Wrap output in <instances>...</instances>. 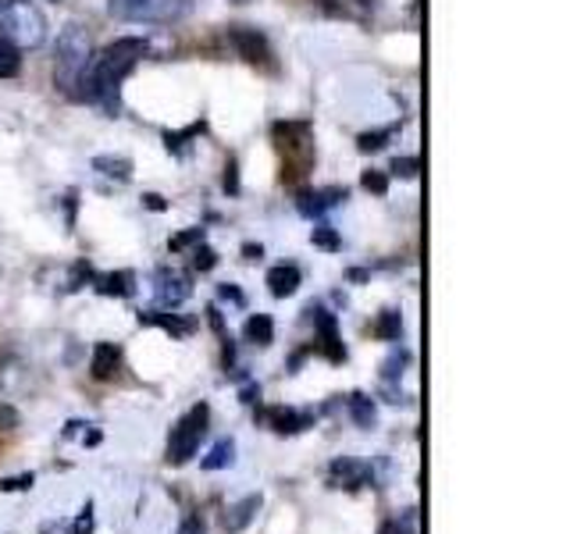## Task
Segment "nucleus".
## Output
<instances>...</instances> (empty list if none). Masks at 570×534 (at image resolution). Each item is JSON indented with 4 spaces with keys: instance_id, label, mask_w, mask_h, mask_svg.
<instances>
[{
    "instance_id": "obj_1",
    "label": "nucleus",
    "mask_w": 570,
    "mask_h": 534,
    "mask_svg": "<svg viewBox=\"0 0 570 534\" xmlns=\"http://www.w3.org/2000/svg\"><path fill=\"white\" fill-rule=\"evenodd\" d=\"M150 53V43L139 40V36H121V40L107 43L100 53H94L89 61L82 86H79V100L100 103L107 111H118V93L121 82L132 76V68Z\"/></svg>"
},
{
    "instance_id": "obj_2",
    "label": "nucleus",
    "mask_w": 570,
    "mask_h": 534,
    "mask_svg": "<svg viewBox=\"0 0 570 534\" xmlns=\"http://www.w3.org/2000/svg\"><path fill=\"white\" fill-rule=\"evenodd\" d=\"M89 61H94V36L82 22H65V29L58 32V68H53V82L61 86V93L79 100Z\"/></svg>"
},
{
    "instance_id": "obj_3",
    "label": "nucleus",
    "mask_w": 570,
    "mask_h": 534,
    "mask_svg": "<svg viewBox=\"0 0 570 534\" xmlns=\"http://www.w3.org/2000/svg\"><path fill=\"white\" fill-rule=\"evenodd\" d=\"M47 14L32 0H0V36L14 47H43L47 43Z\"/></svg>"
},
{
    "instance_id": "obj_4",
    "label": "nucleus",
    "mask_w": 570,
    "mask_h": 534,
    "mask_svg": "<svg viewBox=\"0 0 570 534\" xmlns=\"http://www.w3.org/2000/svg\"><path fill=\"white\" fill-rule=\"evenodd\" d=\"M207 427H210V406L207 403L189 406L186 414L175 421L171 435H168V456H165L171 467H183V463H189L196 453H200V442L207 438Z\"/></svg>"
},
{
    "instance_id": "obj_5",
    "label": "nucleus",
    "mask_w": 570,
    "mask_h": 534,
    "mask_svg": "<svg viewBox=\"0 0 570 534\" xmlns=\"http://www.w3.org/2000/svg\"><path fill=\"white\" fill-rule=\"evenodd\" d=\"M118 22H136V26H160L175 22L189 11V0H107Z\"/></svg>"
},
{
    "instance_id": "obj_6",
    "label": "nucleus",
    "mask_w": 570,
    "mask_h": 534,
    "mask_svg": "<svg viewBox=\"0 0 570 534\" xmlns=\"http://www.w3.org/2000/svg\"><path fill=\"white\" fill-rule=\"evenodd\" d=\"M154 296L160 307H183V303L193 296V285H189V275L175 271V267H160L154 275Z\"/></svg>"
},
{
    "instance_id": "obj_7",
    "label": "nucleus",
    "mask_w": 570,
    "mask_h": 534,
    "mask_svg": "<svg viewBox=\"0 0 570 534\" xmlns=\"http://www.w3.org/2000/svg\"><path fill=\"white\" fill-rule=\"evenodd\" d=\"M228 40H232V47L239 50V58L249 61V65H272V58H275L272 43L264 40V32L249 29V26H232Z\"/></svg>"
},
{
    "instance_id": "obj_8",
    "label": "nucleus",
    "mask_w": 570,
    "mask_h": 534,
    "mask_svg": "<svg viewBox=\"0 0 570 534\" xmlns=\"http://www.w3.org/2000/svg\"><path fill=\"white\" fill-rule=\"evenodd\" d=\"M374 474L364 459H353V456H338L332 459V467H328V485L332 488H346V492H356V488H364L371 485Z\"/></svg>"
},
{
    "instance_id": "obj_9",
    "label": "nucleus",
    "mask_w": 570,
    "mask_h": 534,
    "mask_svg": "<svg viewBox=\"0 0 570 534\" xmlns=\"http://www.w3.org/2000/svg\"><path fill=\"white\" fill-rule=\"evenodd\" d=\"M261 417L267 421V427H272L275 435H296L303 427L314 424L311 409H293V406H272V409H264Z\"/></svg>"
},
{
    "instance_id": "obj_10",
    "label": "nucleus",
    "mask_w": 570,
    "mask_h": 534,
    "mask_svg": "<svg viewBox=\"0 0 570 534\" xmlns=\"http://www.w3.org/2000/svg\"><path fill=\"white\" fill-rule=\"evenodd\" d=\"M307 314H314V325H317V349L328 356L332 364H343L346 360V349L338 343V332H335V317L321 307H311Z\"/></svg>"
},
{
    "instance_id": "obj_11",
    "label": "nucleus",
    "mask_w": 570,
    "mask_h": 534,
    "mask_svg": "<svg viewBox=\"0 0 570 534\" xmlns=\"http://www.w3.org/2000/svg\"><path fill=\"white\" fill-rule=\"evenodd\" d=\"M261 506H264V495H261V492L239 498V503L225 513V534H243L249 524H254V516H257Z\"/></svg>"
},
{
    "instance_id": "obj_12",
    "label": "nucleus",
    "mask_w": 570,
    "mask_h": 534,
    "mask_svg": "<svg viewBox=\"0 0 570 534\" xmlns=\"http://www.w3.org/2000/svg\"><path fill=\"white\" fill-rule=\"evenodd\" d=\"M267 289H272V296H278V299L293 296L299 289V267L296 264H275L272 271H267Z\"/></svg>"
},
{
    "instance_id": "obj_13",
    "label": "nucleus",
    "mask_w": 570,
    "mask_h": 534,
    "mask_svg": "<svg viewBox=\"0 0 570 534\" xmlns=\"http://www.w3.org/2000/svg\"><path fill=\"white\" fill-rule=\"evenodd\" d=\"M346 409L353 424L361 427V432H371L374 424H379V406H374L371 396H364V392H353V396H346Z\"/></svg>"
},
{
    "instance_id": "obj_14",
    "label": "nucleus",
    "mask_w": 570,
    "mask_h": 534,
    "mask_svg": "<svg viewBox=\"0 0 570 534\" xmlns=\"http://www.w3.org/2000/svg\"><path fill=\"white\" fill-rule=\"evenodd\" d=\"M346 200V189H317V192H303L299 200H296V207L303 210V214H325L328 207H335V204H343Z\"/></svg>"
},
{
    "instance_id": "obj_15",
    "label": "nucleus",
    "mask_w": 570,
    "mask_h": 534,
    "mask_svg": "<svg viewBox=\"0 0 570 534\" xmlns=\"http://www.w3.org/2000/svg\"><path fill=\"white\" fill-rule=\"evenodd\" d=\"M118 360H121V349L115 343H97L94 346V360H89V370H94L97 382H107L115 374Z\"/></svg>"
},
{
    "instance_id": "obj_16",
    "label": "nucleus",
    "mask_w": 570,
    "mask_h": 534,
    "mask_svg": "<svg viewBox=\"0 0 570 534\" xmlns=\"http://www.w3.org/2000/svg\"><path fill=\"white\" fill-rule=\"evenodd\" d=\"M243 338L249 346H272L275 343V320L267 317V314H254V317H246V325H243Z\"/></svg>"
},
{
    "instance_id": "obj_17",
    "label": "nucleus",
    "mask_w": 570,
    "mask_h": 534,
    "mask_svg": "<svg viewBox=\"0 0 570 534\" xmlns=\"http://www.w3.org/2000/svg\"><path fill=\"white\" fill-rule=\"evenodd\" d=\"M139 325H157V328H165L175 338H186L193 332V325H186V320H178L175 314H160V310H142Z\"/></svg>"
},
{
    "instance_id": "obj_18",
    "label": "nucleus",
    "mask_w": 570,
    "mask_h": 534,
    "mask_svg": "<svg viewBox=\"0 0 570 534\" xmlns=\"http://www.w3.org/2000/svg\"><path fill=\"white\" fill-rule=\"evenodd\" d=\"M94 171L115 178V182H129V178H132V160L129 157H94Z\"/></svg>"
},
{
    "instance_id": "obj_19",
    "label": "nucleus",
    "mask_w": 570,
    "mask_h": 534,
    "mask_svg": "<svg viewBox=\"0 0 570 534\" xmlns=\"http://www.w3.org/2000/svg\"><path fill=\"white\" fill-rule=\"evenodd\" d=\"M232 463H236V442H232V438H222V442L214 445V449L200 459V467H204V471H225V467H232Z\"/></svg>"
},
{
    "instance_id": "obj_20",
    "label": "nucleus",
    "mask_w": 570,
    "mask_h": 534,
    "mask_svg": "<svg viewBox=\"0 0 570 534\" xmlns=\"http://www.w3.org/2000/svg\"><path fill=\"white\" fill-rule=\"evenodd\" d=\"M136 289V275L132 271H118V275H104L97 281V293L100 296H132Z\"/></svg>"
},
{
    "instance_id": "obj_21",
    "label": "nucleus",
    "mask_w": 570,
    "mask_h": 534,
    "mask_svg": "<svg viewBox=\"0 0 570 534\" xmlns=\"http://www.w3.org/2000/svg\"><path fill=\"white\" fill-rule=\"evenodd\" d=\"M18 71H22V53H18L11 40L0 36V79H14Z\"/></svg>"
},
{
    "instance_id": "obj_22",
    "label": "nucleus",
    "mask_w": 570,
    "mask_h": 534,
    "mask_svg": "<svg viewBox=\"0 0 570 534\" xmlns=\"http://www.w3.org/2000/svg\"><path fill=\"white\" fill-rule=\"evenodd\" d=\"M374 335L385 338V343H396V338L403 335V317L396 310H385L379 317V325H374Z\"/></svg>"
},
{
    "instance_id": "obj_23",
    "label": "nucleus",
    "mask_w": 570,
    "mask_h": 534,
    "mask_svg": "<svg viewBox=\"0 0 570 534\" xmlns=\"http://www.w3.org/2000/svg\"><path fill=\"white\" fill-rule=\"evenodd\" d=\"M389 534H421V516H417V510L414 506L403 510L396 521H392Z\"/></svg>"
},
{
    "instance_id": "obj_24",
    "label": "nucleus",
    "mask_w": 570,
    "mask_h": 534,
    "mask_svg": "<svg viewBox=\"0 0 570 534\" xmlns=\"http://www.w3.org/2000/svg\"><path fill=\"white\" fill-rule=\"evenodd\" d=\"M200 132H204V121H196V125H189L186 132H165V142H168V150L183 154V150L189 147V139H196Z\"/></svg>"
},
{
    "instance_id": "obj_25",
    "label": "nucleus",
    "mask_w": 570,
    "mask_h": 534,
    "mask_svg": "<svg viewBox=\"0 0 570 534\" xmlns=\"http://www.w3.org/2000/svg\"><path fill=\"white\" fill-rule=\"evenodd\" d=\"M311 239H314V246H321V249H332V254H335L338 246H343V243H338V236H335V228H332V225H317V228L311 231Z\"/></svg>"
},
{
    "instance_id": "obj_26",
    "label": "nucleus",
    "mask_w": 570,
    "mask_h": 534,
    "mask_svg": "<svg viewBox=\"0 0 570 534\" xmlns=\"http://www.w3.org/2000/svg\"><path fill=\"white\" fill-rule=\"evenodd\" d=\"M214 264H218V254H214V249L210 246H196V254H193V267H196V271H210V267Z\"/></svg>"
},
{
    "instance_id": "obj_27",
    "label": "nucleus",
    "mask_w": 570,
    "mask_h": 534,
    "mask_svg": "<svg viewBox=\"0 0 570 534\" xmlns=\"http://www.w3.org/2000/svg\"><path fill=\"white\" fill-rule=\"evenodd\" d=\"M417 171H421V160L417 157H396V160H392V175L417 178Z\"/></svg>"
},
{
    "instance_id": "obj_28",
    "label": "nucleus",
    "mask_w": 570,
    "mask_h": 534,
    "mask_svg": "<svg viewBox=\"0 0 570 534\" xmlns=\"http://www.w3.org/2000/svg\"><path fill=\"white\" fill-rule=\"evenodd\" d=\"M361 186H364L367 192H379V196H385V192H389V178H385L382 171H364Z\"/></svg>"
},
{
    "instance_id": "obj_29",
    "label": "nucleus",
    "mask_w": 570,
    "mask_h": 534,
    "mask_svg": "<svg viewBox=\"0 0 570 534\" xmlns=\"http://www.w3.org/2000/svg\"><path fill=\"white\" fill-rule=\"evenodd\" d=\"M396 132V129H382V132H364L361 136V150L367 154V150H382L385 147V139Z\"/></svg>"
},
{
    "instance_id": "obj_30",
    "label": "nucleus",
    "mask_w": 570,
    "mask_h": 534,
    "mask_svg": "<svg viewBox=\"0 0 570 534\" xmlns=\"http://www.w3.org/2000/svg\"><path fill=\"white\" fill-rule=\"evenodd\" d=\"M71 534H94V503L82 506V513L76 516V527H71Z\"/></svg>"
},
{
    "instance_id": "obj_31",
    "label": "nucleus",
    "mask_w": 570,
    "mask_h": 534,
    "mask_svg": "<svg viewBox=\"0 0 570 534\" xmlns=\"http://www.w3.org/2000/svg\"><path fill=\"white\" fill-rule=\"evenodd\" d=\"M193 243H204V231L200 228H189V231H183V236H175L171 239V254H178V249H186Z\"/></svg>"
},
{
    "instance_id": "obj_32",
    "label": "nucleus",
    "mask_w": 570,
    "mask_h": 534,
    "mask_svg": "<svg viewBox=\"0 0 570 534\" xmlns=\"http://www.w3.org/2000/svg\"><path fill=\"white\" fill-rule=\"evenodd\" d=\"M32 474H18V477H4L0 481V492H22V488H32Z\"/></svg>"
},
{
    "instance_id": "obj_33",
    "label": "nucleus",
    "mask_w": 570,
    "mask_h": 534,
    "mask_svg": "<svg viewBox=\"0 0 570 534\" xmlns=\"http://www.w3.org/2000/svg\"><path fill=\"white\" fill-rule=\"evenodd\" d=\"M218 296H222L225 303H236V307H246V296L236 289V285H228V281H225V285H218Z\"/></svg>"
},
{
    "instance_id": "obj_34",
    "label": "nucleus",
    "mask_w": 570,
    "mask_h": 534,
    "mask_svg": "<svg viewBox=\"0 0 570 534\" xmlns=\"http://www.w3.org/2000/svg\"><path fill=\"white\" fill-rule=\"evenodd\" d=\"M178 534H207V524L204 516H186L183 527H178Z\"/></svg>"
},
{
    "instance_id": "obj_35",
    "label": "nucleus",
    "mask_w": 570,
    "mask_h": 534,
    "mask_svg": "<svg viewBox=\"0 0 570 534\" xmlns=\"http://www.w3.org/2000/svg\"><path fill=\"white\" fill-rule=\"evenodd\" d=\"M18 424V414L11 406H0V432H8V427H14Z\"/></svg>"
},
{
    "instance_id": "obj_36",
    "label": "nucleus",
    "mask_w": 570,
    "mask_h": 534,
    "mask_svg": "<svg viewBox=\"0 0 570 534\" xmlns=\"http://www.w3.org/2000/svg\"><path fill=\"white\" fill-rule=\"evenodd\" d=\"M261 399V385H246L243 388V403H257Z\"/></svg>"
},
{
    "instance_id": "obj_37",
    "label": "nucleus",
    "mask_w": 570,
    "mask_h": 534,
    "mask_svg": "<svg viewBox=\"0 0 570 534\" xmlns=\"http://www.w3.org/2000/svg\"><path fill=\"white\" fill-rule=\"evenodd\" d=\"M142 200H147V207H150V210H165V204H160V196H157V192L142 196Z\"/></svg>"
},
{
    "instance_id": "obj_38",
    "label": "nucleus",
    "mask_w": 570,
    "mask_h": 534,
    "mask_svg": "<svg viewBox=\"0 0 570 534\" xmlns=\"http://www.w3.org/2000/svg\"><path fill=\"white\" fill-rule=\"evenodd\" d=\"M243 254H246V260H257L261 257V246H246Z\"/></svg>"
}]
</instances>
